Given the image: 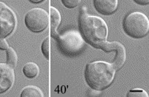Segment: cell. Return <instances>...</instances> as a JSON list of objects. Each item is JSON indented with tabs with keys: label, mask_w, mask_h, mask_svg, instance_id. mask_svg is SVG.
<instances>
[{
	"label": "cell",
	"mask_w": 149,
	"mask_h": 97,
	"mask_svg": "<svg viewBox=\"0 0 149 97\" xmlns=\"http://www.w3.org/2000/svg\"><path fill=\"white\" fill-rule=\"evenodd\" d=\"M100 49H102L106 52L115 51V56L111 63L113 64L116 71H118L123 67L126 61V51L125 46L122 43L118 41H113V42L106 41Z\"/></svg>",
	"instance_id": "52a82bcc"
},
{
	"label": "cell",
	"mask_w": 149,
	"mask_h": 97,
	"mask_svg": "<svg viewBox=\"0 0 149 97\" xmlns=\"http://www.w3.org/2000/svg\"><path fill=\"white\" fill-rule=\"evenodd\" d=\"M116 70L111 62L95 61L88 63L84 78L88 85L95 91H103L114 82Z\"/></svg>",
	"instance_id": "7a4b0ae2"
},
{
	"label": "cell",
	"mask_w": 149,
	"mask_h": 97,
	"mask_svg": "<svg viewBox=\"0 0 149 97\" xmlns=\"http://www.w3.org/2000/svg\"><path fill=\"white\" fill-rule=\"evenodd\" d=\"M81 3L80 0H63V3L64 6H65L68 9H73L77 7L79 5V3Z\"/></svg>",
	"instance_id": "2e32d148"
},
{
	"label": "cell",
	"mask_w": 149,
	"mask_h": 97,
	"mask_svg": "<svg viewBox=\"0 0 149 97\" xmlns=\"http://www.w3.org/2000/svg\"><path fill=\"white\" fill-rule=\"evenodd\" d=\"M41 51L47 59H49V55H50V37L49 36L43 40V43L41 44Z\"/></svg>",
	"instance_id": "5bb4252c"
},
{
	"label": "cell",
	"mask_w": 149,
	"mask_h": 97,
	"mask_svg": "<svg viewBox=\"0 0 149 97\" xmlns=\"http://www.w3.org/2000/svg\"><path fill=\"white\" fill-rule=\"evenodd\" d=\"M17 20L16 14L3 2H0V39L11 35L16 29Z\"/></svg>",
	"instance_id": "8992f818"
},
{
	"label": "cell",
	"mask_w": 149,
	"mask_h": 97,
	"mask_svg": "<svg viewBox=\"0 0 149 97\" xmlns=\"http://www.w3.org/2000/svg\"><path fill=\"white\" fill-rule=\"evenodd\" d=\"M79 28L85 42L95 48L100 49L107 41L108 26L106 22L100 17L89 15L85 6L81 9Z\"/></svg>",
	"instance_id": "6da1fadb"
},
{
	"label": "cell",
	"mask_w": 149,
	"mask_h": 97,
	"mask_svg": "<svg viewBox=\"0 0 149 97\" xmlns=\"http://www.w3.org/2000/svg\"><path fill=\"white\" fill-rule=\"evenodd\" d=\"M148 94L146 91L141 89H131L128 92L127 97H148Z\"/></svg>",
	"instance_id": "9a60e30c"
},
{
	"label": "cell",
	"mask_w": 149,
	"mask_h": 97,
	"mask_svg": "<svg viewBox=\"0 0 149 97\" xmlns=\"http://www.w3.org/2000/svg\"><path fill=\"white\" fill-rule=\"evenodd\" d=\"M55 40H57L60 51L71 58L80 55L86 47V42L81 32L76 30H68L58 36Z\"/></svg>",
	"instance_id": "3957f363"
},
{
	"label": "cell",
	"mask_w": 149,
	"mask_h": 97,
	"mask_svg": "<svg viewBox=\"0 0 149 97\" xmlns=\"http://www.w3.org/2000/svg\"><path fill=\"white\" fill-rule=\"evenodd\" d=\"M29 2L32 3H36V4H37V3H43V0H38V1H35V0H30Z\"/></svg>",
	"instance_id": "d6986e66"
},
{
	"label": "cell",
	"mask_w": 149,
	"mask_h": 97,
	"mask_svg": "<svg viewBox=\"0 0 149 97\" xmlns=\"http://www.w3.org/2000/svg\"><path fill=\"white\" fill-rule=\"evenodd\" d=\"M134 2H135L136 3L139 4V5H141V6L148 5V4L149 3L148 0H135Z\"/></svg>",
	"instance_id": "ac0fdd59"
},
{
	"label": "cell",
	"mask_w": 149,
	"mask_h": 97,
	"mask_svg": "<svg viewBox=\"0 0 149 97\" xmlns=\"http://www.w3.org/2000/svg\"><path fill=\"white\" fill-rule=\"evenodd\" d=\"M15 81L14 68L6 62H0V94L7 92L11 89Z\"/></svg>",
	"instance_id": "ba28073f"
},
{
	"label": "cell",
	"mask_w": 149,
	"mask_h": 97,
	"mask_svg": "<svg viewBox=\"0 0 149 97\" xmlns=\"http://www.w3.org/2000/svg\"><path fill=\"white\" fill-rule=\"evenodd\" d=\"M24 76L29 79H33L36 77L40 73V67L36 62H29L25 63L22 69Z\"/></svg>",
	"instance_id": "8fae6325"
},
{
	"label": "cell",
	"mask_w": 149,
	"mask_h": 97,
	"mask_svg": "<svg viewBox=\"0 0 149 97\" xmlns=\"http://www.w3.org/2000/svg\"><path fill=\"white\" fill-rule=\"evenodd\" d=\"M50 23H51V36L52 37L56 39L58 36L59 35L57 32V29L59 26L61 21H62V17L58 10L54 7V6H50Z\"/></svg>",
	"instance_id": "30bf717a"
},
{
	"label": "cell",
	"mask_w": 149,
	"mask_h": 97,
	"mask_svg": "<svg viewBox=\"0 0 149 97\" xmlns=\"http://www.w3.org/2000/svg\"><path fill=\"white\" fill-rule=\"evenodd\" d=\"M122 26L124 32L130 37L144 38L149 32L148 17L139 11L131 12L125 17Z\"/></svg>",
	"instance_id": "277c9868"
},
{
	"label": "cell",
	"mask_w": 149,
	"mask_h": 97,
	"mask_svg": "<svg viewBox=\"0 0 149 97\" xmlns=\"http://www.w3.org/2000/svg\"><path fill=\"white\" fill-rule=\"evenodd\" d=\"M93 4L98 13L105 16H108L115 13L118 6V0H95L93 1Z\"/></svg>",
	"instance_id": "9c48e42d"
},
{
	"label": "cell",
	"mask_w": 149,
	"mask_h": 97,
	"mask_svg": "<svg viewBox=\"0 0 149 97\" xmlns=\"http://www.w3.org/2000/svg\"><path fill=\"white\" fill-rule=\"evenodd\" d=\"M50 17L44 9L33 8L24 15V24L28 29L33 32H43L48 27Z\"/></svg>",
	"instance_id": "5b68a950"
},
{
	"label": "cell",
	"mask_w": 149,
	"mask_h": 97,
	"mask_svg": "<svg viewBox=\"0 0 149 97\" xmlns=\"http://www.w3.org/2000/svg\"><path fill=\"white\" fill-rule=\"evenodd\" d=\"M9 44L6 39H0V49L1 50H6L9 47Z\"/></svg>",
	"instance_id": "e0dca14e"
},
{
	"label": "cell",
	"mask_w": 149,
	"mask_h": 97,
	"mask_svg": "<svg viewBox=\"0 0 149 97\" xmlns=\"http://www.w3.org/2000/svg\"><path fill=\"white\" fill-rule=\"evenodd\" d=\"M6 51V63L14 69L17 66V60H18L16 51L11 47H9Z\"/></svg>",
	"instance_id": "4fadbf2b"
},
{
	"label": "cell",
	"mask_w": 149,
	"mask_h": 97,
	"mask_svg": "<svg viewBox=\"0 0 149 97\" xmlns=\"http://www.w3.org/2000/svg\"><path fill=\"white\" fill-rule=\"evenodd\" d=\"M20 96L21 97H43V93L38 87L29 85L23 89Z\"/></svg>",
	"instance_id": "7c38bea8"
}]
</instances>
